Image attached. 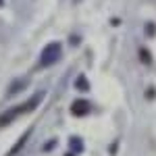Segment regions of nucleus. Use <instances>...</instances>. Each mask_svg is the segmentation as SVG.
I'll return each instance as SVG.
<instances>
[{"label":"nucleus","mask_w":156,"mask_h":156,"mask_svg":"<svg viewBox=\"0 0 156 156\" xmlns=\"http://www.w3.org/2000/svg\"><path fill=\"white\" fill-rule=\"evenodd\" d=\"M2 2H4V0H0V4H2Z\"/></svg>","instance_id":"obj_11"},{"label":"nucleus","mask_w":156,"mask_h":156,"mask_svg":"<svg viewBox=\"0 0 156 156\" xmlns=\"http://www.w3.org/2000/svg\"><path fill=\"white\" fill-rule=\"evenodd\" d=\"M42 98H44V92H37L31 100H27V102H23V104H19V106H15V108H9L6 112H2V115H0V127L9 125V123L15 121L19 115H23L25 110H34V108L42 102Z\"/></svg>","instance_id":"obj_1"},{"label":"nucleus","mask_w":156,"mask_h":156,"mask_svg":"<svg viewBox=\"0 0 156 156\" xmlns=\"http://www.w3.org/2000/svg\"><path fill=\"white\" fill-rule=\"evenodd\" d=\"M146 31H148L150 36H154V25H152V23H150V25H146Z\"/></svg>","instance_id":"obj_9"},{"label":"nucleus","mask_w":156,"mask_h":156,"mask_svg":"<svg viewBox=\"0 0 156 156\" xmlns=\"http://www.w3.org/2000/svg\"><path fill=\"white\" fill-rule=\"evenodd\" d=\"M67 156H73V154H67Z\"/></svg>","instance_id":"obj_12"},{"label":"nucleus","mask_w":156,"mask_h":156,"mask_svg":"<svg viewBox=\"0 0 156 156\" xmlns=\"http://www.w3.org/2000/svg\"><path fill=\"white\" fill-rule=\"evenodd\" d=\"M60 54H62V48H60V44L52 42V44H48L46 48L42 50V56H40V65H42V67L54 65V62L60 58Z\"/></svg>","instance_id":"obj_2"},{"label":"nucleus","mask_w":156,"mask_h":156,"mask_svg":"<svg viewBox=\"0 0 156 156\" xmlns=\"http://www.w3.org/2000/svg\"><path fill=\"white\" fill-rule=\"evenodd\" d=\"M140 56H142V60H144V62H148V65H150V54H148L146 50H140Z\"/></svg>","instance_id":"obj_8"},{"label":"nucleus","mask_w":156,"mask_h":156,"mask_svg":"<svg viewBox=\"0 0 156 156\" xmlns=\"http://www.w3.org/2000/svg\"><path fill=\"white\" fill-rule=\"evenodd\" d=\"M75 87H77V90H81V92H87V90H90V83H87V79H85L83 75H79V77H77V81H75Z\"/></svg>","instance_id":"obj_7"},{"label":"nucleus","mask_w":156,"mask_h":156,"mask_svg":"<svg viewBox=\"0 0 156 156\" xmlns=\"http://www.w3.org/2000/svg\"><path fill=\"white\" fill-rule=\"evenodd\" d=\"M71 112L77 115V117L87 115V112H90V102H87V100H75V102L71 104Z\"/></svg>","instance_id":"obj_3"},{"label":"nucleus","mask_w":156,"mask_h":156,"mask_svg":"<svg viewBox=\"0 0 156 156\" xmlns=\"http://www.w3.org/2000/svg\"><path fill=\"white\" fill-rule=\"evenodd\" d=\"M27 137H29V131H27V133H23V135H21V140H19L17 144L12 146V150H11V152H9V154H6V156H12V154H17V152H19L21 148H23V144H25V142H27Z\"/></svg>","instance_id":"obj_6"},{"label":"nucleus","mask_w":156,"mask_h":156,"mask_svg":"<svg viewBox=\"0 0 156 156\" xmlns=\"http://www.w3.org/2000/svg\"><path fill=\"white\" fill-rule=\"evenodd\" d=\"M54 144H56V140H52L50 144H46V146H44V150H52V148H54Z\"/></svg>","instance_id":"obj_10"},{"label":"nucleus","mask_w":156,"mask_h":156,"mask_svg":"<svg viewBox=\"0 0 156 156\" xmlns=\"http://www.w3.org/2000/svg\"><path fill=\"white\" fill-rule=\"evenodd\" d=\"M25 85H27V81L25 79H19V81H15V83L9 85V90H6V96H12V94H19L21 90H23Z\"/></svg>","instance_id":"obj_4"},{"label":"nucleus","mask_w":156,"mask_h":156,"mask_svg":"<svg viewBox=\"0 0 156 156\" xmlns=\"http://www.w3.org/2000/svg\"><path fill=\"white\" fill-rule=\"evenodd\" d=\"M69 146H71V152H83V142L79 137H75V135L69 140Z\"/></svg>","instance_id":"obj_5"}]
</instances>
